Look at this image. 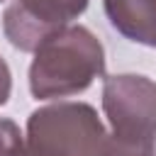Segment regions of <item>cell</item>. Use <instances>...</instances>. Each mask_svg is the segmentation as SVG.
I'll list each match as a JSON object with an SVG mask.
<instances>
[{"instance_id": "obj_1", "label": "cell", "mask_w": 156, "mask_h": 156, "mask_svg": "<svg viewBox=\"0 0 156 156\" xmlns=\"http://www.w3.org/2000/svg\"><path fill=\"white\" fill-rule=\"evenodd\" d=\"M105 76V49L83 24H66L46 34L34 49L29 90L37 100H56L88 90Z\"/></svg>"}, {"instance_id": "obj_2", "label": "cell", "mask_w": 156, "mask_h": 156, "mask_svg": "<svg viewBox=\"0 0 156 156\" xmlns=\"http://www.w3.org/2000/svg\"><path fill=\"white\" fill-rule=\"evenodd\" d=\"M102 112L110 122V156H156V80L139 73L107 76Z\"/></svg>"}, {"instance_id": "obj_3", "label": "cell", "mask_w": 156, "mask_h": 156, "mask_svg": "<svg viewBox=\"0 0 156 156\" xmlns=\"http://www.w3.org/2000/svg\"><path fill=\"white\" fill-rule=\"evenodd\" d=\"M22 156H110V134L88 102H54L27 119Z\"/></svg>"}, {"instance_id": "obj_4", "label": "cell", "mask_w": 156, "mask_h": 156, "mask_svg": "<svg viewBox=\"0 0 156 156\" xmlns=\"http://www.w3.org/2000/svg\"><path fill=\"white\" fill-rule=\"evenodd\" d=\"M88 7V0H15L2 12V32L20 51H34L39 41L71 24Z\"/></svg>"}, {"instance_id": "obj_5", "label": "cell", "mask_w": 156, "mask_h": 156, "mask_svg": "<svg viewBox=\"0 0 156 156\" xmlns=\"http://www.w3.org/2000/svg\"><path fill=\"white\" fill-rule=\"evenodd\" d=\"M102 7L124 39L156 49V0H102Z\"/></svg>"}, {"instance_id": "obj_6", "label": "cell", "mask_w": 156, "mask_h": 156, "mask_svg": "<svg viewBox=\"0 0 156 156\" xmlns=\"http://www.w3.org/2000/svg\"><path fill=\"white\" fill-rule=\"evenodd\" d=\"M24 136L12 119L0 117V156H22Z\"/></svg>"}, {"instance_id": "obj_7", "label": "cell", "mask_w": 156, "mask_h": 156, "mask_svg": "<svg viewBox=\"0 0 156 156\" xmlns=\"http://www.w3.org/2000/svg\"><path fill=\"white\" fill-rule=\"evenodd\" d=\"M10 93H12V73L7 61L0 56V107L10 100Z\"/></svg>"}, {"instance_id": "obj_8", "label": "cell", "mask_w": 156, "mask_h": 156, "mask_svg": "<svg viewBox=\"0 0 156 156\" xmlns=\"http://www.w3.org/2000/svg\"><path fill=\"white\" fill-rule=\"evenodd\" d=\"M0 2H2V0H0Z\"/></svg>"}]
</instances>
